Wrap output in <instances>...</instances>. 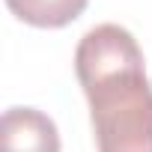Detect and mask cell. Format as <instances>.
Here are the masks:
<instances>
[{"label": "cell", "mask_w": 152, "mask_h": 152, "mask_svg": "<svg viewBox=\"0 0 152 152\" xmlns=\"http://www.w3.org/2000/svg\"><path fill=\"white\" fill-rule=\"evenodd\" d=\"M75 75L99 152H152V84L137 39L119 24H96L75 48Z\"/></svg>", "instance_id": "1"}, {"label": "cell", "mask_w": 152, "mask_h": 152, "mask_svg": "<svg viewBox=\"0 0 152 152\" xmlns=\"http://www.w3.org/2000/svg\"><path fill=\"white\" fill-rule=\"evenodd\" d=\"M0 143L3 152H60V131L36 107H9L0 119Z\"/></svg>", "instance_id": "2"}, {"label": "cell", "mask_w": 152, "mask_h": 152, "mask_svg": "<svg viewBox=\"0 0 152 152\" xmlns=\"http://www.w3.org/2000/svg\"><path fill=\"white\" fill-rule=\"evenodd\" d=\"M90 0H6L9 12L30 27H66L87 9Z\"/></svg>", "instance_id": "3"}]
</instances>
